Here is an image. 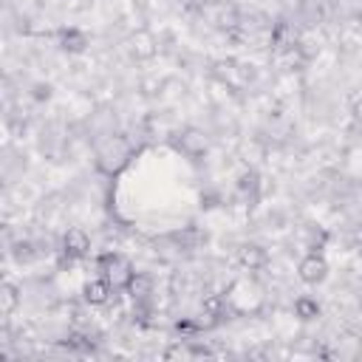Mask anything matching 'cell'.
Instances as JSON below:
<instances>
[{
    "mask_svg": "<svg viewBox=\"0 0 362 362\" xmlns=\"http://www.w3.org/2000/svg\"><path fill=\"white\" fill-rule=\"evenodd\" d=\"M359 354H362V339L356 334L337 337V356H359Z\"/></svg>",
    "mask_w": 362,
    "mask_h": 362,
    "instance_id": "e0dca14e",
    "label": "cell"
},
{
    "mask_svg": "<svg viewBox=\"0 0 362 362\" xmlns=\"http://www.w3.org/2000/svg\"><path fill=\"white\" fill-rule=\"evenodd\" d=\"M57 45H59L65 54H82V51L90 45V37H88L82 28H76V25H62V28L57 31Z\"/></svg>",
    "mask_w": 362,
    "mask_h": 362,
    "instance_id": "9c48e42d",
    "label": "cell"
},
{
    "mask_svg": "<svg viewBox=\"0 0 362 362\" xmlns=\"http://www.w3.org/2000/svg\"><path fill=\"white\" fill-rule=\"evenodd\" d=\"M127 51L133 59H153L158 54V40L153 37V31L147 28H136L130 37H127Z\"/></svg>",
    "mask_w": 362,
    "mask_h": 362,
    "instance_id": "ba28073f",
    "label": "cell"
},
{
    "mask_svg": "<svg viewBox=\"0 0 362 362\" xmlns=\"http://www.w3.org/2000/svg\"><path fill=\"white\" fill-rule=\"evenodd\" d=\"M257 187H260V175H257L255 170H243L240 178H238V189H240L243 195L257 198Z\"/></svg>",
    "mask_w": 362,
    "mask_h": 362,
    "instance_id": "ac0fdd59",
    "label": "cell"
},
{
    "mask_svg": "<svg viewBox=\"0 0 362 362\" xmlns=\"http://www.w3.org/2000/svg\"><path fill=\"white\" fill-rule=\"evenodd\" d=\"M96 269H99V277H105L113 286V291H124L130 286L133 274H136L133 263L122 252H105V255H99Z\"/></svg>",
    "mask_w": 362,
    "mask_h": 362,
    "instance_id": "7a4b0ae2",
    "label": "cell"
},
{
    "mask_svg": "<svg viewBox=\"0 0 362 362\" xmlns=\"http://www.w3.org/2000/svg\"><path fill=\"white\" fill-rule=\"evenodd\" d=\"M320 311H322V308H320V303H317L314 297H305V294H303V297L294 300V317L303 320V322H314V320L320 317Z\"/></svg>",
    "mask_w": 362,
    "mask_h": 362,
    "instance_id": "2e32d148",
    "label": "cell"
},
{
    "mask_svg": "<svg viewBox=\"0 0 362 362\" xmlns=\"http://www.w3.org/2000/svg\"><path fill=\"white\" fill-rule=\"evenodd\" d=\"M113 297V286L105 277H93L82 286V303L85 305H107Z\"/></svg>",
    "mask_w": 362,
    "mask_h": 362,
    "instance_id": "8fae6325",
    "label": "cell"
},
{
    "mask_svg": "<svg viewBox=\"0 0 362 362\" xmlns=\"http://www.w3.org/2000/svg\"><path fill=\"white\" fill-rule=\"evenodd\" d=\"M351 116H354V122L362 124V99H356V102L351 105Z\"/></svg>",
    "mask_w": 362,
    "mask_h": 362,
    "instance_id": "d6986e66",
    "label": "cell"
},
{
    "mask_svg": "<svg viewBox=\"0 0 362 362\" xmlns=\"http://www.w3.org/2000/svg\"><path fill=\"white\" fill-rule=\"evenodd\" d=\"M269 263V252L260 243H240L238 246V266L246 272H260Z\"/></svg>",
    "mask_w": 362,
    "mask_h": 362,
    "instance_id": "30bf717a",
    "label": "cell"
},
{
    "mask_svg": "<svg viewBox=\"0 0 362 362\" xmlns=\"http://www.w3.org/2000/svg\"><path fill=\"white\" fill-rule=\"evenodd\" d=\"M201 354H209V351H206V348H195L189 339H175V342L164 351L167 359H192V356H201Z\"/></svg>",
    "mask_w": 362,
    "mask_h": 362,
    "instance_id": "9a60e30c",
    "label": "cell"
},
{
    "mask_svg": "<svg viewBox=\"0 0 362 362\" xmlns=\"http://www.w3.org/2000/svg\"><path fill=\"white\" fill-rule=\"evenodd\" d=\"M173 144H175V150H181L184 156H189V158H201V156H206V150H209V133L204 130V127H195V124H189V127H181L175 136H173Z\"/></svg>",
    "mask_w": 362,
    "mask_h": 362,
    "instance_id": "3957f363",
    "label": "cell"
},
{
    "mask_svg": "<svg viewBox=\"0 0 362 362\" xmlns=\"http://www.w3.org/2000/svg\"><path fill=\"white\" fill-rule=\"evenodd\" d=\"M127 291H130L133 303H153V294H156V280H153V274L136 272L133 280H130V286H127Z\"/></svg>",
    "mask_w": 362,
    "mask_h": 362,
    "instance_id": "7c38bea8",
    "label": "cell"
},
{
    "mask_svg": "<svg viewBox=\"0 0 362 362\" xmlns=\"http://www.w3.org/2000/svg\"><path fill=\"white\" fill-rule=\"evenodd\" d=\"M269 42H272V48L277 51V54H294V51H300V31L294 28V23H286V20H280V23H274L272 25V34H269Z\"/></svg>",
    "mask_w": 362,
    "mask_h": 362,
    "instance_id": "8992f818",
    "label": "cell"
},
{
    "mask_svg": "<svg viewBox=\"0 0 362 362\" xmlns=\"http://www.w3.org/2000/svg\"><path fill=\"white\" fill-rule=\"evenodd\" d=\"M297 277L305 283V286H317L328 277V260L322 257V252H308L300 263H297Z\"/></svg>",
    "mask_w": 362,
    "mask_h": 362,
    "instance_id": "52a82bcc",
    "label": "cell"
},
{
    "mask_svg": "<svg viewBox=\"0 0 362 362\" xmlns=\"http://www.w3.org/2000/svg\"><path fill=\"white\" fill-rule=\"evenodd\" d=\"M20 303H23V288L14 286V283H3V288H0V314L11 317Z\"/></svg>",
    "mask_w": 362,
    "mask_h": 362,
    "instance_id": "4fadbf2b",
    "label": "cell"
},
{
    "mask_svg": "<svg viewBox=\"0 0 362 362\" xmlns=\"http://www.w3.org/2000/svg\"><path fill=\"white\" fill-rule=\"evenodd\" d=\"M246 68H249V65H240V62H235V59H218V62H212L215 79L223 82L229 90L246 88V82L252 79V71H246Z\"/></svg>",
    "mask_w": 362,
    "mask_h": 362,
    "instance_id": "277c9868",
    "label": "cell"
},
{
    "mask_svg": "<svg viewBox=\"0 0 362 362\" xmlns=\"http://www.w3.org/2000/svg\"><path fill=\"white\" fill-rule=\"evenodd\" d=\"M300 14L308 23H322L331 14V0H300Z\"/></svg>",
    "mask_w": 362,
    "mask_h": 362,
    "instance_id": "5bb4252c",
    "label": "cell"
},
{
    "mask_svg": "<svg viewBox=\"0 0 362 362\" xmlns=\"http://www.w3.org/2000/svg\"><path fill=\"white\" fill-rule=\"evenodd\" d=\"M59 252H62V260H82L88 252H90V235L82 229V226H71L65 229L62 235V243H59Z\"/></svg>",
    "mask_w": 362,
    "mask_h": 362,
    "instance_id": "5b68a950",
    "label": "cell"
},
{
    "mask_svg": "<svg viewBox=\"0 0 362 362\" xmlns=\"http://www.w3.org/2000/svg\"><path fill=\"white\" fill-rule=\"evenodd\" d=\"M133 158V147L124 136L119 133H105V139L96 141V150H93V161H96V170L105 173V175H119Z\"/></svg>",
    "mask_w": 362,
    "mask_h": 362,
    "instance_id": "6da1fadb",
    "label": "cell"
}]
</instances>
